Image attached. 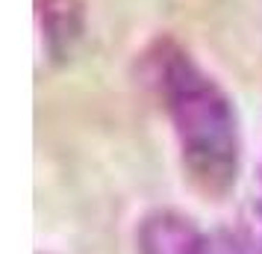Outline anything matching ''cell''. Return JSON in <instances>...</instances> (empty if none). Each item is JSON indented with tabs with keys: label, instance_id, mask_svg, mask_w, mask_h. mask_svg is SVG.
Returning a JSON list of instances; mask_svg holds the SVG:
<instances>
[{
	"label": "cell",
	"instance_id": "3957f363",
	"mask_svg": "<svg viewBox=\"0 0 262 254\" xmlns=\"http://www.w3.org/2000/svg\"><path fill=\"white\" fill-rule=\"evenodd\" d=\"M36 33L41 56L53 65H65L74 56L85 33L83 0H36Z\"/></svg>",
	"mask_w": 262,
	"mask_h": 254
},
{
	"label": "cell",
	"instance_id": "6da1fadb",
	"mask_svg": "<svg viewBox=\"0 0 262 254\" xmlns=\"http://www.w3.org/2000/svg\"><path fill=\"white\" fill-rule=\"evenodd\" d=\"M154 80L189 183L203 198L224 201L242 171V130L230 95L177 45L159 48Z\"/></svg>",
	"mask_w": 262,
	"mask_h": 254
},
{
	"label": "cell",
	"instance_id": "7a4b0ae2",
	"mask_svg": "<svg viewBox=\"0 0 262 254\" xmlns=\"http://www.w3.org/2000/svg\"><path fill=\"white\" fill-rule=\"evenodd\" d=\"M136 245L139 254H215V233L177 210H156L139 222Z\"/></svg>",
	"mask_w": 262,
	"mask_h": 254
},
{
	"label": "cell",
	"instance_id": "277c9868",
	"mask_svg": "<svg viewBox=\"0 0 262 254\" xmlns=\"http://www.w3.org/2000/svg\"><path fill=\"white\" fill-rule=\"evenodd\" d=\"M215 254H262V237L253 233H215Z\"/></svg>",
	"mask_w": 262,
	"mask_h": 254
}]
</instances>
